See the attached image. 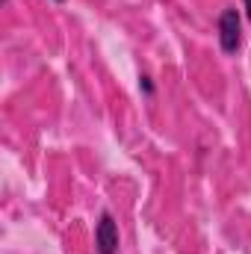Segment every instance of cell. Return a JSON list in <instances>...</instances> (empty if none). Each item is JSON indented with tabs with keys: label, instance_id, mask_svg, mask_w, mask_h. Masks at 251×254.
Listing matches in <instances>:
<instances>
[{
	"label": "cell",
	"instance_id": "3",
	"mask_svg": "<svg viewBox=\"0 0 251 254\" xmlns=\"http://www.w3.org/2000/svg\"><path fill=\"white\" fill-rule=\"evenodd\" d=\"M139 89H142V92L151 98V95H154V80H151L148 74H142V77H139Z\"/></svg>",
	"mask_w": 251,
	"mask_h": 254
},
{
	"label": "cell",
	"instance_id": "2",
	"mask_svg": "<svg viewBox=\"0 0 251 254\" xmlns=\"http://www.w3.org/2000/svg\"><path fill=\"white\" fill-rule=\"evenodd\" d=\"M119 243H122L119 225H116L113 213L104 210L101 219H98V228H95V246H98V254H119Z\"/></svg>",
	"mask_w": 251,
	"mask_h": 254
},
{
	"label": "cell",
	"instance_id": "1",
	"mask_svg": "<svg viewBox=\"0 0 251 254\" xmlns=\"http://www.w3.org/2000/svg\"><path fill=\"white\" fill-rule=\"evenodd\" d=\"M243 45V15L237 9H225L219 15V48L225 54H237Z\"/></svg>",
	"mask_w": 251,
	"mask_h": 254
},
{
	"label": "cell",
	"instance_id": "4",
	"mask_svg": "<svg viewBox=\"0 0 251 254\" xmlns=\"http://www.w3.org/2000/svg\"><path fill=\"white\" fill-rule=\"evenodd\" d=\"M243 3H246V18L251 21V0H243Z\"/></svg>",
	"mask_w": 251,
	"mask_h": 254
},
{
	"label": "cell",
	"instance_id": "5",
	"mask_svg": "<svg viewBox=\"0 0 251 254\" xmlns=\"http://www.w3.org/2000/svg\"><path fill=\"white\" fill-rule=\"evenodd\" d=\"M57 3H63V0H57Z\"/></svg>",
	"mask_w": 251,
	"mask_h": 254
}]
</instances>
